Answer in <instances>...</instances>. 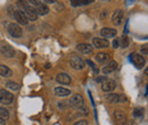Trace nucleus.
Masks as SVG:
<instances>
[{
  "label": "nucleus",
  "mask_w": 148,
  "mask_h": 125,
  "mask_svg": "<svg viewBox=\"0 0 148 125\" xmlns=\"http://www.w3.org/2000/svg\"><path fill=\"white\" fill-rule=\"evenodd\" d=\"M14 100V96L6 91L5 89H1L0 90V102L3 104V105H10Z\"/></svg>",
  "instance_id": "nucleus-1"
},
{
  "label": "nucleus",
  "mask_w": 148,
  "mask_h": 125,
  "mask_svg": "<svg viewBox=\"0 0 148 125\" xmlns=\"http://www.w3.org/2000/svg\"><path fill=\"white\" fill-rule=\"evenodd\" d=\"M7 31H8V33L10 36H14V38H19L23 34V30L21 29V26L18 24H15V23H10L8 25V27H7Z\"/></svg>",
  "instance_id": "nucleus-2"
},
{
  "label": "nucleus",
  "mask_w": 148,
  "mask_h": 125,
  "mask_svg": "<svg viewBox=\"0 0 148 125\" xmlns=\"http://www.w3.org/2000/svg\"><path fill=\"white\" fill-rule=\"evenodd\" d=\"M69 105L71 106V107H74V108H80L83 106V97L81 96V94H73L71 98H70V101H69Z\"/></svg>",
  "instance_id": "nucleus-3"
},
{
  "label": "nucleus",
  "mask_w": 148,
  "mask_h": 125,
  "mask_svg": "<svg viewBox=\"0 0 148 125\" xmlns=\"http://www.w3.org/2000/svg\"><path fill=\"white\" fill-rule=\"evenodd\" d=\"M70 64H71V66L73 67L74 70H76V71H82L84 68V61L80 57H77V56H73L71 58Z\"/></svg>",
  "instance_id": "nucleus-4"
},
{
  "label": "nucleus",
  "mask_w": 148,
  "mask_h": 125,
  "mask_svg": "<svg viewBox=\"0 0 148 125\" xmlns=\"http://www.w3.org/2000/svg\"><path fill=\"white\" fill-rule=\"evenodd\" d=\"M25 16L27 18V20H36L38 18V14L36 12V8H33L32 6H24V12Z\"/></svg>",
  "instance_id": "nucleus-5"
},
{
  "label": "nucleus",
  "mask_w": 148,
  "mask_h": 125,
  "mask_svg": "<svg viewBox=\"0 0 148 125\" xmlns=\"http://www.w3.org/2000/svg\"><path fill=\"white\" fill-rule=\"evenodd\" d=\"M116 88V82L113 81V80H110V79H105L103 82H101V89L105 92H111L113 90Z\"/></svg>",
  "instance_id": "nucleus-6"
},
{
  "label": "nucleus",
  "mask_w": 148,
  "mask_h": 125,
  "mask_svg": "<svg viewBox=\"0 0 148 125\" xmlns=\"http://www.w3.org/2000/svg\"><path fill=\"white\" fill-rule=\"evenodd\" d=\"M132 61L134 64V66L137 68H143L145 66V63H146V59L143 55L139 54H133L132 55Z\"/></svg>",
  "instance_id": "nucleus-7"
},
{
  "label": "nucleus",
  "mask_w": 148,
  "mask_h": 125,
  "mask_svg": "<svg viewBox=\"0 0 148 125\" xmlns=\"http://www.w3.org/2000/svg\"><path fill=\"white\" fill-rule=\"evenodd\" d=\"M14 18L18 24H22V25H26L27 22H29L26 16H25V14L23 13V10H19V9L14 12Z\"/></svg>",
  "instance_id": "nucleus-8"
},
{
  "label": "nucleus",
  "mask_w": 148,
  "mask_h": 125,
  "mask_svg": "<svg viewBox=\"0 0 148 125\" xmlns=\"http://www.w3.org/2000/svg\"><path fill=\"white\" fill-rule=\"evenodd\" d=\"M76 49L83 55H90L92 53L93 47L91 44H88V43H80L76 46Z\"/></svg>",
  "instance_id": "nucleus-9"
},
{
  "label": "nucleus",
  "mask_w": 148,
  "mask_h": 125,
  "mask_svg": "<svg viewBox=\"0 0 148 125\" xmlns=\"http://www.w3.org/2000/svg\"><path fill=\"white\" fill-rule=\"evenodd\" d=\"M112 22L116 26H119V25L122 24V22H123V12L121 9L115 10V13L113 14V17H112Z\"/></svg>",
  "instance_id": "nucleus-10"
},
{
  "label": "nucleus",
  "mask_w": 148,
  "mask_h": 125,
  "mask_svg": "<svg viewBox=\"0 0 148 125\" xmlns=\"http://www.w3.org/2000/svg\"><path fill=\"white\" fill-rule=\"evenodd\" d=\"M56 81L60 84H70L72 82V79L69 74L66 73H59L57 76H56Z\"/></svg>",
  "instance_id": "nucleus-11"
},
{
  "label": "nucleus",
  "mask_w": 148,
  "mask_h": 125,
  "mask_svg": "<svg viewBox=\"0 0 148 125\" xmlns=\"http://www.w3.org/2000/svg\"><path fill=\"white\" fill-rule=\"evenodd\" d=\"M117 34L115 29H111V27H104L100 31V36H103L104 39H108V38H115Z\"/></svg>",
  "instance_id": "nucleus-12"
},
{
  "label": "nucleus",
  "mask_w": 148,
  "mask_h": 125,
  "mask_svg": "<svg viewBox=\"0 0 148 125\" xmlns=\"http://www.w3.org/2000/svg\"><path fill=\"white\" fill-rule=\"evenodd\" d=\"M92 44L96 48H107L110 46L108 41L106 39H101V38H93Z\"/></svg>",
  "instance_id": "nucleus-13"
},
{
  "label": "nucleus",
  "mask_w": 148,
  "mask_h": 125,
  "mask_svg": "<svg viewBox=\"0 0 148 125\" xmlns=\"http://www.w3.org/2000/svg\"><path fill=\"white\" fill-rule=\"evenodd\" d=\"M96 61L99 63V64H106L107 61H110V55L105 54V53H99V54L96 55Z\"/></svg>",
  "instance_id": "nucleus-14"
},
{
  "label": "nucleus",
  "mask_w": 148,
  "mask_h": 125,
  "mask_svg": "<svg viewBox=\"0 0 148 125\" xmlns=\"http://www.w3.org/2000/svg\"><path fill=\"white\" fill-rule=\"evenodd\" d=\"M117 63L116 61H110V64H107L104 68H103V73L104 74H110V73H112V72H114V71H116L117 70Z\"/></svg>",
  "instance_id": "nucleus-15"
},
{
  "label": "nucleus",
  "mask_w": 148,
  "mask_h": 125,
  "mask_svg": "<svg viewBox=\"0 0 148 125\" xmlns=\"http://www.w3.org/2000/svg\"><path fill=\"white\" fill-rule=\"evenodd\" d=\"M36 7H37V8H36V12H37L38 15H46V14L49 13V8H48L46 5H43L41 1L38 3Z\"/></svg>",
  "instance_id": "nucleus-16"
},
{
  "label": "nucleus",
  "mask_w": 148,
  "mask_h": 125,
  "mask_svg": "<svg viewBox=\"0 0 148 125\" xmlns=\"http://www.w3.org/2000/svg\"><path fill=\"white\" fill-rule=\"evenodd\" d=\"M55 94L57 97H67L71 94V91L69 89L63 88V87H57L55 88Z\"/></svg>",
  "instance_id": "nucleus-17"
},
{
  "label": "nucleus",
  "mask_w": 148,
  "mask_h": 125,
  "mask_svg": "<svg viewBox=\"0 0 148 125\" xmlns=\"http://www.w3.org/2000/svg\"><path fill=\"white\" fill-rule=\"evenodd\" d=\"M114 116H115V120H116V122H117L119 124L125 123V120H127V118H125L124 111H122V110H115Z\"/></svg>",
  "instance_id": "nucleus-18"
},
{
  "label": "nucleus",
  "mask_w": 148,
  "mask_h": 125,
  "mask_svg": "<svg viewBox=\"0 0 148 125\" xmlns=\"http://www.w3.org/2000/svg\"><path fill=\"white\" fill-rule=\"evenodd\" d=\"M1 54L7 58H13L15 56V50L10 47H2L1 48Z\"/></svg>",
  "instance_id": "nucleus-19"
},
{
  "label": "nucleus",
  "mask_w": 148,
  "mask_h": 125,
  "mask_svg": "<svg viewBox=\"0 0 148 125\" xmlns=\"http://www.w3.org/2000/svg\"><path fill=\"white\" fill-rule=\"evenodd\" d=\"M13 72L9 67H7L6 65H0V76L2 77H9L12 76Z\"/></svg>",
  "instance_id": "nucleus-20"
},
{
  "label": "nucleus",
  "mask_w": 148,
  "mask_h": 125,
  "mask_svg": "<svg viewBox=\"0 0 148 125\" xmlns=\"http://www.w3.org/2000/svg\"><path fill=\"white\" fill-rule=\"evenodd\" d=\"M106 100L112 102V104H117V102H120V94H117V93H110V94L106 96Z\"/></svg>",
  "instance_id": "nucleus-21"
},
{
  "label": "nucleus",
  "mask_w": 148,
  "mask_h": 125,
  "mask_svg": "<svg viewBox=\"0 0 148 125\" xmlns=\"http://www.w3.org/2000/svg\"><path fill=\"white\" fill-rule=\"evenodd\" d=\"M90 2H92V0H71V5L73 7L82 6V5H89Z\"/></svg>",
  "instance_id": "nucleus-22"
},
{
  "label": "nucleus",
  "mask_w": 148,
  "mask_h": 125,
  "mask_svg": "<svg viewBox=\"0 0 148 125\" xmlns=\"http://www.w3.org/2000/svg\"><path fill=\"white\" fill-rule=\"evenodd\" d=\"M0 118L2 121H6L9 118V111L3 107H0Z\"/></svg>",
  "instance_id": "nucleus-23"
},
{
  "label": "nucleus",
  "mask_w": 148,
  "mask_h": 125,
  "mask_svg": "<svg viewBox=\"0 0 148 125\" xmlns=\"http://www.w3.org/2000/svg\"><path fill=\"white\" fill-rule=\"evenodd\" d=\"M120 46L122 48H127L129 46V38L127 36H123L121 39H120Z\"/></svg>",
  "instance_id": "nucleus-24"
},
{
  "label": "nucleus",
  "mask_w": 148,
  "mask_h": 125,
  "mask_svg": "<svg viewBox=\"0 0 148 125\" xmlns=\"http://www.w3.org/2000/svg\"><path fill=\"white\" fill-rule=\"evenodd\" d=\"M6 87L8 88V89L13 90V91H17V90H19V85L17 84V83H15V82H7L6 83Z\"/></svg>",
  "instance_id": "nucleus-25"
},
{
  "label": "nucleus",
  "mask_w": 148,
  "mask_h": 125,
  "mask_svg": "<svg viewBox=\"0 0 148 125\" xmlns=\"http://www.w3.org/2000/svg\"><path fill=\"white\" fill-rule=\"evenodd\" d=\"M143 113H144V109L143 108H134L133 109V116H136V117L143 116Z\"/></svg>",
  "instance_id": "nucleus-26"
},
{
  "label": "nucleus",
  "mask_w": 148,
  "mask_h": 125,
  "mask_svg": "<svg viewBox=\"0 0 148 125\" xmlns=\"http://www.w3.org/2000/svg\"><path fill=\"white\" fill-rule=\"evenodd\" d=\"M79 109V111L81 113V115H88V113H89V110H88V108L84 107V105L82 106V107L77 108Z\"/></svg>",
  "instance_id": "nucleus-27"
},
{
  "label": "nucleus",
  "mask_w": 148,
  "mask_h": 125,
  "mask_svg": "<svg viewBox=\"0 0 148 125\" xmlns=\"http://www.w3.org/2000/svg\"><path fill=\"white\" fill-rule=\"evenodd\" d=\"M87 63H88V65H90V66H91V68H92V71L95 72V73H98V68L96 67V65L93 64L91 60H87Z\"/></svg>",
  "instance_id": "nucleus-28"
},
{
  "label": "nucleus",
  "mask_w": 148,
  "mask_h": 125,
  "mask_svg": "<svg viewBox=\"0 0 148 125\" xmlns=\"http://www.w3.org/2000/svg\"><path fill=\"white\" fill-rule=\"evenodd\" d=\"M74 125H88V122H87L86 120H80V121L75 122Z\"/></svg>",
  "instance_id": "nucleus-29"
},
{
  "label": "nucleus",
  "mask_w": 148,
  "mask_h": 125,
  "mask_svg": "<svg viewBox=\"0 0 148 125\" xmlns=\"http://www.w3.org/2000/svg\"><path fill=\"white\" fill-rule=\"evenodd\" d=\"M120 46V39L119 38H115V40L113 41V47L114 48H117Z\"/></svg>",
  "instance_id": "nucleus-30"
},
{
  "label": "nucleus",
  "mask_w": 148,
  "mask_h": 125,
  "mask_svg": "<svg viewBox=\"0 0 148 125\" xmlns=\"http://www.w3.org/2000/svg\"><path fill=\"white\" fill-rule=\"evenodd\" d=\"M147 48H148L147 44H144V47H141V53H144V55H147L148 53Z\"/></svg>",
  "instance_id": "nucleus-31"
},
{
  "label": "nucleus",
  "mask_w": 148,
  "mask_h": 125,
  "mask_svg": "<svg viewBox=\"0 0 148 125\" xmlns=\"http://www.w3.org/2000/svg\"><path fill=\"white\" fill-rule=\"evenodd\" d=\"M124 125H133V122L132 121H128V122H125Z\"/></svg>",
  "instance_id": "nucleus-32"
},
{
  "label": "nucleus",
  "mask_w": 148,
  "mask_h": 125,
  "mask_svg": "<svg viewBox=\"0 0 148 125\" xmlns=\"http://www.w3.org/2000/svg\"><path fill=\"white\" fill-rule=\"evenodd\" d=\"M0 125H6V123H5V121H2L1 118H0Z\"/></svg>",
  "instance_id": "nucleus-33"
}]
</instances>
